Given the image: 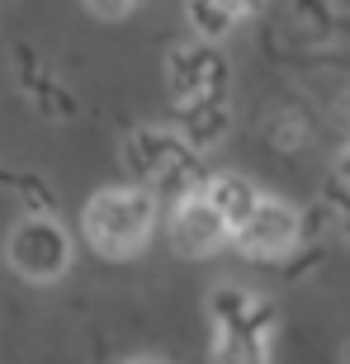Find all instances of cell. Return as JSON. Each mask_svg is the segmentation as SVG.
Instances as JSON below:
<instances>
[{
    "label": "cell",
    "mask_w": 350,
    "mask_h": 364,
    "mask_svg": "<svg viewBox=\"0 0 350 364\" xmlns=\"http://www.w3.org/2000/svg\"><path fill=\"white\" fill-rule=\"evenodd\" d=\"M213 364H270L265 360V336L218 326V336H213Z\"/></svg>",
    "instance_id": "8fae6325"
},
{
    "label": "cell",
    "mask_w": 350,
    "mask_h": 364,
    "mask_svg": "<svg viewBox=\"0 0 350 364\" xmlns=\"http://www.w3.org/2000/svg\"><path fill=\"white\" fill-rule=\"evenodd\" d=\"M341 176H346V180H350V151H346V161H341Z\"/></svg>",
    "instance_id": "5bb4252c"
},
{
    "label": "cell",
    "mask_w": 350,
    "mask_h": 364,
    "mask_svg": "<svg viewBox=\"0 0 350 364\" xmlns=\"http://www.w3.org/2000/svg\"><path fill=\"white\" fill-rule=\"evenodd\" d=\"M123 364H161V360H147V355H137V360H123Z\"/></svg>",
    "instance_id": "4fadbf2b"
},
{
    "label": "cell",
    "mask_w": 350,
    "mask_h": 364,
    "mask_svg": "<svg viewBox=\"0 0 350 364\" xmlns=\"http://www.w3.org/2000/svg\"><path fill=\"white\" fill-rule=\"evenodd\" d=\"M85 10L100 14V19H123V14L133 10V0H85Z\"/></svg>",
    "instance_id": "7c38bea8"
},
{
    "label": "cell",
    "mask_w": 350,
    "mask_h": 364,
    "mask_svg": "<svg viewBox=\"0 0 350 364\" xmlns=\"http://www.w3.org/2000/svg\"><path fill=\"white\" fill-rule=\"evenodd\" d=\"M208 312H213L218 326H232V331H256V336H265L270 326H275L270 303H260L242 284H218L213 294H208Z\"/></svg>",
    "instance_id": "52a82bcc"
},
{
    "label": "cell",
    "mask_w": 350,
    "mask_h": 364,
    "mask_svg": "<svg viewBox=\"0 0 350 364\" xmlns=\"http://www.w3.org/2000/svg\"><path fill=\"white\" fill-rule=\"evenodd\" d=\"M260 0H189V24L199 28L208 43H218L223 33H232V24L237 19H246V14L256 10Z\"/></svg>",
    "instance_id": "30bf717a"
},
{
    "label": "cell",
    "mask_w": 350,
    "mask_h": 364,
    "mask_svg": "<svg viewBox=\"0 0 350 364\" xmlns=\"http://www.w3.org/2000/svg\"><path fill=\"white\" fill-rule=\"evenodd\" d=\"M203 194H208L213 208L232 223V232H237L246 218L260 208V194H256V185H251L246 176H213L208 185H203Z\"/></svg>",
    "instance_id": "9c48e42d"
},
{
    "label": "cell",
    "mask_w": 350,
    "mask_h": 364,
    "mask_svg": "<svg viewBox=\"0 0 350 364\" xmlns=\"http://www.w3.org/2000/svg\"><path fill=\"white\" fill-rule=\"evenodd\" d=\"M298 237H303V218H298L289 203H280V199H260L256 213L232 232L237 251L251 256V260H280V256H289V251L298 246Z\"/></svg>",
    "instance_id": "3957f363"
},
{
    "label": "cell",
    "mask_w": 350,
    "mask_h": 364,
    "mask_svg": "<svg viewBox=\"0 0 350 364\" xmlns=\"http://www.w3.org/2000/svg\"><path fill=\"white\" fill-rule=\"evenodd\" d=\"M5 260L28 284H57L71 265V237L53 218H24L5 242Z\"/></svg>",
    "instance_id": "7a4b0ae2"
},
{
    "label": "cell",
    "mask_w": 350,
    "mask_h": 364,
    "mask_svg": "<svg viewBox=\"0 0 350 364\" xmlns=\"http://www.w3.org/2000/svg\"><path fill=\"white\" fill-rule=\"evenodd\" d=\"M180 133H185V147L203 151V147H218L232 128V114L223 100H194V105H180Z\"/></svg>",
    "instance_id": "ba28073f"
},
{
    "label": "cell",
    "mask_w": 350,
    "mask_h": 364,
    "mask_svg": "<svg viewBox=\"0 0 350 364\" xmlns=\"http://www.w3.org/2000/svg\"><path fill=\"white\" fill-rule=\"evenodd\" d=\"M157 223V194L142 185L128 189H100L81 213V232L90 251H100L105 260H128L137 256L152 237Z\"/></svg>",
    "instance_id": "6da1fadb"
},
{
    "label": "cell",
    "mask_w": 350,
    "mask_h": 364,
    "mask_svg": "<svg viewBox=\"0 0 350 364\" xmlns=\"http://www.w3.org/2000/svg\"><path fill=\"white\" fill-rule=\"evenodd\" d=\"M232 237V223L213 208L208 194H194V199H180L171 213V246L180 256H213L218 246Z\"/></svg>",
    "instance_id": "5b68a950"
},
{
    "label": "cell",
    "mask_w": 350,
    "mask_h": 364,
    "mask_svg": "<svg viewBox=\"0 0 350 364\" xmlns=\"http://www.w3.org/2000/svg\"><path fill=\"white\" fill-rule=\"evenodd\" d=\"M185 151V137H175V133H161V128H137L128 142H123V156H128V171H133V180H142V185H157V180L166 176V166L180 161Z\"/></svg>",
    "instance_id": "8992f818"
},
{
    "label": "cell",
    "mask_w": 350,
    "mask_h": 364,
    "mask_svg": "<svg viewBox=\"0 0 350 364\" xmlns=\"http://www.w3.org/2000/svg\"><path fill=\"white\" fill-rule=\"evenodd\" d=\"M166 81L171 95L180 105H194V100H223V85H228V62L213 43H189V48H175L166 57Z\"/></svg>",
    "instance_id": "277c9868"
}]
</instances>
